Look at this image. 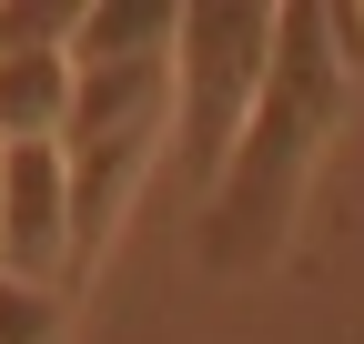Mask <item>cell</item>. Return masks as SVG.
Listing matches in <instances>:
<instances>
[{
    "mask_svg": "<svg viewBox=\"0 0 364 344\" xmlns=\"http://www.w3.org/2000/svg\"><path fill=\"white\" fill-rule=\"evenodd\" d=\"M344 122H354V71L334 51L324 0H284L263 102L233 132V152H223L213 193L193 213V264L213 284H253V274L284 264V243L304 223V193H314V172H324V152L344 142Z\"/></svg>",
    "mask_w": 364,
    "mask_h": 344,
    "instance_id": "1",
    "label": "cell"
},
{
    "mask_svg": "<svg viewBox=\"0 0 364 344\" xmlns=\"http://www.w3.org/2000/svg\"><path fill=\"white\" fill-rule=\"evenodd\" d=\"M273 31H284V0H182L172 31V152H182V193H213L233 132L263 102L273 71Z\"/></svg>",
    "mask_w": 364,
    "mask_h": 344,
    "instance_id": "2",
    "label": "cell"
},
{
    "mask_svg": "<svg viewBox=\"0 0 364 344\" xmlns=\"http://www.w3.org/2000/svg\"><path fill=\"white\" fill-rule=\"evenodd\" d=\"M0 274L71 294V183H61V142H0Z\"/></svg>",
    "mask_w": 364,
    "mask_h": 344,
    "instance_id": "3",
    "label": "cell"
},
{
    "mask_svg": "<svg viewBox=\"0 0 364 344\" xmlns=\"http://www.w3.org/2000/svg\"><path fill=\"white\" fill-rule=\"evenodd\" d=\"M182 31V0H81L71 31V71H112V61H162Z\"/></svg>",
    "mask_w": 364,
    "mask_h": 344,
    "instance_id": "4",
    "label": "cell"
},
{
    "mask_svg": "<svg viewBox=\"0 0 364 344\" xmlns=\"http://www.w3.org/2000/svg\"><path fill=\"white\" fill-rule=\"evenodd\" d=\"M71 51H0V142H61Z\"/></svg>",
    "mask_w": 364,
    "mask_h": 344,
    "instance_id": "5",
    "label": "cell"
},
{
    "mask_svg": "<svg viewBox=\"0 0 364 344\" xmlns=\"http://www.w3.org/2000/svg\"><path fill=\"white\" fill-rule=\"evenodd\" d=\"M71 334V294L61 284H11L0 274V344H61Z\"/></svg>",
    "mask_w": 364,
    "mask_h": 344,
    "instance_id": "6",
    "label": "cell"
},
{
    "mask_svg": "<svg viewBox=\"0 0 364 344\" xmlns=\"http://www.w3.org/2000/svg\"><path fill=\"white\" fill-rule=\"evenodd\" d=\"M81 0H0V51H71Z\"/></svg>",
    "mask_w": 364,
    "mask_h": 344,
    "instance_id": "7",
    "label": "cell"
}]
</instances>
